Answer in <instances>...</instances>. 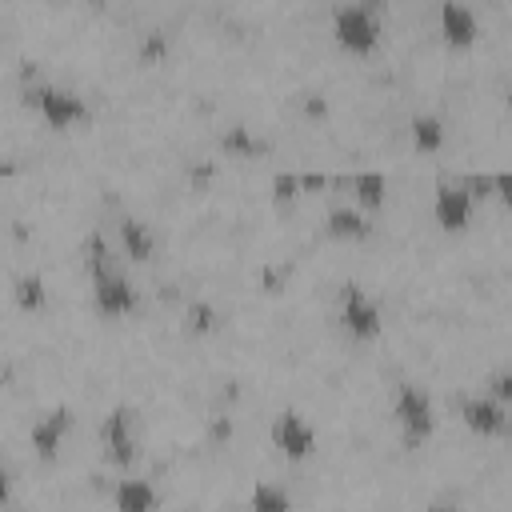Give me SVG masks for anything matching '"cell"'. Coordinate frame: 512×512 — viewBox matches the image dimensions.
Returning a JSON list of instances; mask_svg holds the SVG:
<instances>
[{
  "mask_svg": "<svg viewBox=\"0 0 512 512\" xmlns=\"http://www.w3.org/2000/svg\"><path fill=\"white\" fill-rule=\"evenodd\" d=\"M332 36L340 48L364 56L380 44V16H376V4H340L332 12Z\"/></svg>",
  "mask_w": 512,
  "mask_h": 512,
  "instance_id": "obj_1",
  "label": "cell"
},
{
  "mask_svg": "<svg viewBox=\"0 0 512 512\" xmlns=\"http://www.w3.org/2000/svg\"><path fill=\"white\" fill-rule=\"evenodd\" d=\"M392 412H396V420H400L408 444H420V440H428V436L436 432L432 396H428L420 384H412V380H400V384H396V404H392Z\"/></svg>",
  "mask_w": 512,
  "mask_h": 512,
  "instance_id": "obj_2",
  "label": "cell"
},
{
  "mask_svg": "<svg viewBox=\"0 0 512 512\" xmlns=\"http://www.w3.org/2000/svg\"><path fill=\"white\" fill-rule=\"evenodd\" d=\"M340 324L352 340H372V336H380L384 316H380V304L360 284H344L340 288Z\"/></svg>",
  "mask_w": 512,
  "mask_h": 512,
  "instance_id": "obj_3",
  "label": "cell"
},
{
  "mask_svg": "<svg viewBox=\"0 0 512 512\" xmlns=\"http://www.w3.org/2000/svg\"><path fill=\"white\" fill-rule=\"evenodd\" d=\"M28 104H32L52 128H72L76 120L88 116V104H84L72 88H56V84H36V88H28Z\"/></svg>",
  "mask_w": 512,
  "mask_h": 512,
  "instance_id": "obj_4",
  "label": "cell"
},
{
  "mask_svg": "<svg viewBox=\"0 0 512 512\" xmlns=\"http://www.w3.org/2000/svg\"><path fill=\"white\" fill-rule=\"evenodd\" d=\"M272 444L288 456V460H308L316 452V428L300 416V412H276L272 420Z\"/></svg>",
  "mask_w": 512,
  "mask_h": 512,
  "instance_id": "obj_5",
  "label": "cell"
},
{
  "mask_svg": "<svg viewBox=\"0 0 512 512\" xmlns=\"http://www.w3.org/2000/svg\"><path fill=\"white\" fill-rule=\"evenodd\" d=\"M132 408L128 404H116L108 416H104V424H100V440H104V452H108V460L112 464H120V468H128L132 460H136V440H132Z\"/></svg>",
  "mask_w": 512,
  "mask_h": 512,
  "instance_id": "obj_6",
  "label": "cell"
},
{
  "mask_svg": "<svg viewBox=\"0 0 512 512\" xmlns=\"http://www.w3.org/2000/svg\"><path fill=\"white\" fill-rule=\"evenodd\" d=\"M92 304L100 316H128L136 312V288L120 272H104L92 280Z\"/></svg>",
  "mask_w": 512,
  "mask_h": 512,
  "instance_id": "obj_7",
  "label": "cell"
},
{
  "mask_svg": "<svg viewBox=\"0 0 512 512\" xmlns=\"http://www.w3.org/2000/svg\"><path fill=\"white\" fill-rule=\"evenodd\" d=\"M432 216L444 232H464L468 216H472V196L460 184H436V200H432Z\"/></svg>",
  "mask_w": 512,
  "mask_h": 512,
  "instance_id": "obj_8",
  "label": "cell"
},
{
  "mask_svg": "<svg viewBox=\"0 0 512 512\" xmlns=\"http://www.w3.org/2000/svg\"><path fill=\"white\" fill-rule=\"evenodd\" d=\"M460 420L476 432V436H500L508 428V408L496 404L492 396H464L460 400Z\"/></svg>",
  "mask_w": 512,
  "mask_h": 512,
  "instance_id": "obj_9",
  "label": "cell"
},
{
  "mask_svg": "<svg viewBox=\"0 0 512 512\" xmlns=\"http://www.w3.org/2000/svg\"><path fill=\"white\" fill-rule=\"evenodd\" d=\"M72 408H52L44 420H36L32 424V448H36V456L40 460H56V452H60V444H64V436L72 432Z\"/></svg>",
  "mask_w": 512,
  "mask_h": 512,
  "instance_id": "obj_10",
  "label": "cell"
},
{
  "mask_svg": "<svg viewBox=\"0 0 512 512\" xmlns=\"http://www.w3.org/2000/svg\"><path fill=\"white\" fill-rule=\"evenodd\" d=\"M440 32L452 48H468L476 36H480V24H476V12L468 4H456V0H444L440 4Z\"/></svg>",
  "mask_w": 512,
  "mask_h": 512,
  "instance_id": "obj_11",
  "label": "cell"
},
{
  "mask_svg": "<svg viewBox=\"0 0 512 512\" xmlns=\"http://www.w3.org/2000/svg\"><path fill=\"white\" fill-rule=\"evenodd\" d=\"M340 184L352 188V196H356L360 208H380L384 204V192H388V176L376 172V168H364L356 176H340Z\"/></svg>",
  "mask_w": 512,
  "mask_h": 512,
  "instance_id": "obj_12",
  "label": "cell"
},
{
  "mask_svg": "<svg viewBox=\"0 0 512 512\" xmlns=\"http://www.w3.org/2000/svg\"><path fill=\"white\" fill-rule=\"evenodd\" d=\"M112 500H116V512H152L156 508V488L148 480H116L112 488Z\"/></svg>",
  "mask_w": 512,
  "mask_h": 512,
  "instance_id": "obj_13",
  "label": "cell"
},
{
  "mask_svg": "<svg viewBox=\"0 0 512 512\" xmlns=\"http://www.w3.org/2000/svg\"><path fill=\"white\" fill-rule=\"evenodd\" d=\"M328 232L336 240H364V236H372V220L356 208H332L328 212Z\"/></svg>",
  "mask_w": 512,
  "mask_h": 512,
  "instance_id": "obj_14",
  "label": "cell"
},
{
  "mask_svg": "<svg viewBox=\"0 0 512 512\" xmlns=\"http://www.w3.org/2000/svg\"><path fill=\"white\" fill-rule=\"evenodd\" d=\"M408 132H412V144H416L420 152H440V148H444V120L432 116V112L412 116Z\"/></svg>",
  "mask_w": 512,
  "mask_h": 512,
  "instance_id": "obj_15",
  "label": "cell"
},
{
  "mask_svg": "<svg viewBox=\"0 0 512 512\" xmlns=\"http://www.w3.org/2000/svg\"><path fill=\"white\" fill-rule=\"evenodd\" d=\"M120 244H124V256L148 260L152 256V232H148V224L136 220V216H124L120 220Z\"/></svg>",
  "mask_w": 512,
  "mask_h": 512,
  "instance_id": "obj_16",
  "label": "cell"
},
{
  "mask_svg": "<svg viewBox=\"0 0 512 512\" xmlns=\"http://www.w3.org/2000/svg\"><path fill=\"white\" fill-rule=\"evenodd\" d=\"M12 296H16V304H20L24 312H40V308L48 304V284H44L40 272H24V276H16Z\"/></svg>",
  "mask_w": 512,
  "mask_h": 512,
  "instance_id": "obj_17",
  "label": "cell"
},
{
  "mask_svg": "<svg viewBox=\"0 0 512 512\" xmlns=\"http://www.w3.org/2000/svg\"><path fill=\"white\" fill-rule=\"evenodd\" d=\"M248 512H292V496L280 484H256L248 492Z\"/></svg>",
  "mask_w": 512,
  "mask_h": 512,
  "instance_id": "obj_18",
  "label": "cell"
},
{
  "mask_svg": "<svg viewBox=\"0 0 512 512\" xmlns=\"http://www.w3.org/2000/svg\"><path fill=\"white\" fill-rule=\"evenodd\" d=\"M220 148L232 152V156H260V152H268V140L252 136L244 124H232V128L220 136Z\"/></svg>",
  "mask_w": 512,
  "mask_h": 512,
  "instance_id": "obj_19",
  "label": "cell"
},
{
  "mask_svg": "<svg viewBox=\"0 0 512 512\" xmlns=\"http://www.w3.org/2000/svg\"><path fill=\"white\" fill-rule=\"evenodd\" d=\"M84 268H88L92 280L104 276V272H116V268H112V248H108V240H104L100 232H88V236H84Z\"/></svg>",
  "mask_w": 512,
  "mask_h": 512,
  "instance_id": "obj_20",
  "label": "cell"
},
{
  "mask_svg": "<svg viewBox=\"0 0 512 512\" xmlns=\"http://www.w3.org/2000/svg\"><path fill=\"white\" fill-rule=\"evenodd\" d=\"M216 308L212 304H204V300H196V304H188V332H212L216 328Z\"/></svg>",
  "mask_w": 512,
  "mask_h": 512,
  "instance_id": "obj_21",
  "label": "cell"
},
{
  "mask_svg": "<svg viewBox=\"0 0 512 512\" xmlns=\"http://www.w3.org/2000/svg\"><path fill=\"white\" fill-rule=\"evenodd\" d=\"M488 396H492L496 404L512 408V368H500V372L488 376Z\"/></svg>",
  "mask_w": 512,
  "mask_h": 512,
  "instance_id": "obj_22",
  "label": "cell"
},
{
  "mask_svg": "<svg viewBox=\"0 0 512 512\" xmlns=\"http://www.w3.org/2000/svg\"><path fill=\"white\" fill-rule=\"evenodd\" d=\"M300 192V172H276L272 176V196L284 204V200H292Z\"/></svg>",
  "mask_w": 512,
  "mask_h": 512,
  "instance_id": "obj_23",
  "label": "cell"
},
{
  "mask_svg": "<svg viewBox=\"0 0 512 512\" xmlns=\"http://www.w3.org/2000/svg\"><path fill=\"white\" fill-rule=\"evenodd\" d=\"M456 184H460L472 200H476V196H480V200H484V196H492V176H488V172H468V176H460Z\"/></svg>",
  "mask_w": 512,
  "mask_h": 512,
  "instance_id": "obj_24",
  "label": "cell"
},
{
  "mask_svg": "<svg viewBox=\"0 0 512 512\" xmlns=\"http://www.w3.org/2000/svg\"><path fill=\"white\" fill-rule=\"evenodd\" d=\"M164 52H168V36H164V32H148L144 44H140V56H144V60H160Z\"/></svg>",
  "mask_w": 512,
  "mask_h": 512,
  "instance_id": "obj_25",
  "label": "cell"
},
{
  "mask_svg": "<svg viewBox=\"0 0 512 512\" xmlns=\"http://www.w3.org/2000/svg\"><path fill=\"white\" fill-rule=\"evenodd\" d=\"M492 196H500V200L512 208V168H504V172H492Z\"/></svg>",
  "mask_w": 512,
  "mask_h": 512,
  "instance_id": "obj_26",
  "label": "cell"
},
{
  "mask_svg": "<svg viewBox=\"0 0 512 512\" xmlns=\"http://www.w3.org/2000/svg\"><path fill=\"white\" fill-rule=\"evenodd\" d=\"M300 104H304V112H308V116H328V100H324V96H316V92H304V96H300Z\"/></svg>",
  "mask_w": 512,
  "mask_h": 512,
  "instance_id": "obj_27",
  "label": "cell"
},
{
  "mask_svg": "<svg viewBox=\"0 0 512 512\" xmlns=\"http://www.w3.org/2000/svg\"><path fill=\"white\" fill-rule=\"evenodd\" d=\"M332 180L324 176V172H300V188H308V192H320V188H328Z\"/></svg>",
  "mask_w": 512,
  "mask_h": 512,
  "instance_id": "obj_28",
  "label": "cell"
},
{
  "mask_svg": "<svg viewBox=\"0 0 512 512\" xmlns=\"http://www.w3.org/2000/svg\"><path fill=\"white\" fill-rule=\"evenodd\" d=\"M208 432H212V440H228V436H232V420H228V416H216Z\"/></svg>",
  "mask_w": 512,
  "mask_h": 512,
  "instance_id": "obj_29",
  "label": "cell"
},
{
  "mask_svg": "<svg viewBox=\"0 0 512 512\" xmlns=\"http://www.w3.org/2000/svg\"><path fill=\"white\" fill-rule=\"evenodd\" d=\"M424 512H456V508H452V504H428Z\"/></svg>",
  "mask_w": 512,
  "mask_h": 512,
  "instance_id": "obj_30",
  "label": "cell"
},
{
  "mask_svg": "<svg viewBox=\"0 0 512 512\" xmlns=\"http://www.w3.org/2000/svg\"><path fill=\"white\" fill-rule=\"evenodd\" d=\"M504 100H508V108H512V88H508V96H504Z\"/></svg>",
  "mask_w": 512,
  "mask_h": 512,
  "instance_id": "obj_31",
  "label": "cell"
}]
</instances>
